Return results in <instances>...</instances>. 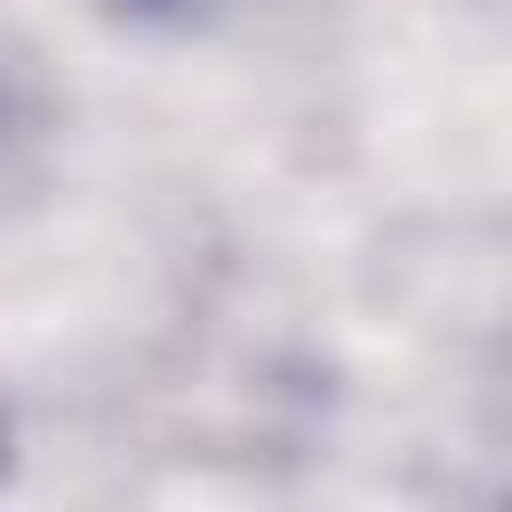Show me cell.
Masks as SVG:
<instances>
[{"label":"cell","mask_w":512,"mask_h":512,"mask_svg":"<svg viewBox=\"0 0 512 512\" xmlns=\"http://www.w3.org/2000/svg\"><path fill=\"white\" fill-rule=\"evenodd\" d=\"M112 8H128V16H176L184 0H112Z\"/></svg>","instance_id":"cell-1"},{"label":"cell","mask_w":512,"mask_h":512,"mask_svg":"<svg viewBox=\"0 0 512 512\" xmlns=\"http://www.w3.org/2000/svg\"><path fill=\"white\" fill-rule=\"evenodd\" d=\"M0 464H8V424H0Z\"/></svg>","instance_id":"cell-2"}]
</instances>
